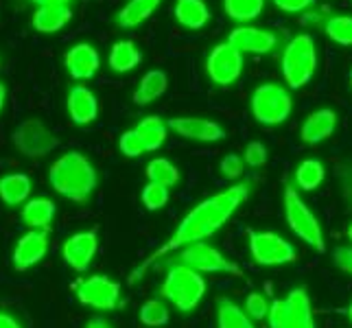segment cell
<instances>
[{"instance_id": "1", "label": "cell", "mask_w": 352, "mask_h": 328, "mask_svg": "<svg viewBox=\"0 0 352 328\" xmlns=\"http://www.w3.org/2000/svg\"><path fill=\"white\" fill-rule=\"evenodd\" d=\"M250 188H252L250 182H241V184H234L208 199L199 201L195 208L184 215V219H182L179 226L175 228V232L168 237L160 248L153 250L147 259H142L133 267L129 283L131 285L138 283L157 261L166 256V254L182 252L184 248L195 245V243H204L214 232H219L230 219H232V215L241 208L243 201L250 197Z\"/></svg>"}, {"instance_id": "2", "label": "cell", "mask_w": 352, "mask_h": 328, "mask_svg": "<svg viewBox=\"0 0 352 328\" xmlns=\"http://www.w3.org/2000/svg\"><path fill=\"white\" fill-rule=\"evenodd\" d=\"M51 188L75 204H86L99 184L94 164L79 151H66L48 168Z\"/></svg>"}, {"instance_id": "3", "label": "cell", "mask_w": 352, "mask_h": 328, "mask_svg": "<svg viewBox=\"0 0 352 328\" xmlns=\"http://www.w3.org/2000/svg\"><path fill=\"white\" fill-rule=\"evenodd\" d=\"M160 296L171 302L177 311L190 313L199 307V302L206 296V281L199 272L190 270L184 263H177L168 267L166 278L160 287Z\"/></svg>"}, {"instance_id": "4", "label": "cell", "mask_w": 352, "mask_h": 328, "mask_svg": "<svg viewBox=\"0 0 352 328\" xmlns=\"http://www.w3.org/2000/svg\"><path fill=\"white\" fill-rule=\"evenodd\" d=\"M283 206H285V219L291 228V232H294L300 241H305L315 252L324 254L326 252L324 230L318 221V217H315L313 210L307 206V201L300 197L296 186H291V184L285 186Z\"/></svg>"}, {"instance_id": "5", "label": "cell", "mask_w": 352, "mask_h": 328, "mask_svg": "<svg viewBox=\"0 0 352 328\" xmlns=\"http://www.w3.org/2000/svg\"><path fill=\"white\" fill-rule=\"evenodd\" d=\"M318 70V51L309 33L291 38L283 53V77L291 90L305 88Z\"/></svg>"}, {"instance_id": "6", "label": "cell", "mask_w": 352, "mask_h": 328, "mask_svg": "<svg viewBox=\"0 0 352 328\" xmlns=\"http://www.w3.org/2000/svg\"><path fill=\"white\" fill-rule=\"evenodd\" d=\"M294 101L287 88L280 83H261L252 94V114L265 127L283 125L291 116Z\"/></svg>"}, {"instance_id": "7", "label": "cell", "mask_w": 352, "mask_h": 328, "mask_svg": "<svg viewBox=\"0 0 352 328\" xmlns=\"http://www.w3.org/2000/svg\"><path fill=\"white\" fill-rule=\"evenodd\" d=\"M248 243H250V254H252L254 263L261 265V267L289 265L298 259L294 245L276 232L248 230Z\"/></svg>"}, {"instance_id": "8", "label": "cell", "mask_w": 352, "mask_h": 328, "mask_svg": "<svg viewBox=\"0 0 352 328\" xmlns=\"http://www.w3.org/2000/svg\"><path fill=\"white\" fill-rule=\"evenodd\" d=\"M11 142L24 157H44L59 147L57 136L40 118H27L14 129Z\"/></svg>"}, {"instance_id": "9", "label": "cell", "mask_w": 352, "mask_h": 328, "mask_svg": "<svg viewBox=\"0 0 352 328\" xmlns=\"http://www.w3.org/2000/svg\"><path fill=\"white\" fill-rule=\"evenodd\" d=\"M179 263L188 265L190 270L199 274H230L234 278H245V272L241 270V265L230 261L228 256L212 248L210 243H195L179 252Z\"/></svg>"}, {"instance_id": "10", "label": "cell", "mask_w": 352, "mask_h": 328, "mask_svg": "<svg viewBox=\"0 0 352 328\" xmlns=\"http://www.w3.org/2000/svg\"><path fill=\"white\" fill-rule=\"evenodd\" d=\"M75 296L83 307L96 311H114L120 305V285L107 276H88L75 283Z\"/></svg>"}, {"instance_id": "11", "label": "cell", "mask_w": 352, "mask_h": 328, "mask_svg": "<svg viewBox=\"0 0 352 328\" xmlns=\"http://www.w3.org/2000/svg\"><path fill=\"white\" fill-rule=\"evenodd\" d=\"M206 72L214 86H232L243 72V53L228 42L212 46V51L206 57Z\"/></svg>"}, {"instance_id": "12", "label": "cell", "mask_w": 352, "mask_h": 328, "mask_svg": "<svg viewBox=\"0 0 352 328\" xmlns=\"http://www.w3.org/2000/svg\"><path fill=\"white\" fill-rule=\"evenodd\" d=\"M48 254V232L42 230H29L24 232L11 252V265L16 272H27L38 263H42Z\"/></svg>"}, {"instance_id": "13", "label": "cell", "mask_w": 352, "mask_h": 328, "mask_svg": "<svg viewBox=\"0 0 352 328\" xmlns=\"http://www.w3.org/2000/svg\"><path fill=\"white\" fill-rule=\"evenodd\" d=\"M99 250V237L94 230L70 234L62 245V259L75 272H86Z\"/></svg>"}, {"instance_id": "14", "label": "cell", "mask_w": 352, "mask_h": 328, "mask_svg": "<svg viewBox=\"0 0 352 328\" xmlns=\"http://www.w3.org/2000/svg\"><path fill=\"white\" fill-rule=\"evenodd\" d=\"M168 129L175 131L177 136L195 142H219L226 138V129L208 118L199 116H175L168 118Z\"/></svg>"}, {"instance_id": "15", "label": "cell", "mask_w": 352, "mask_h": 328, "mask_svg": "<svg viewBox=\"0 0 352 328\" xmlns=\"http://www.w3.org/2000/svg\"><path fill=\"white\" fill-rule=\"evenodd\" d=\"M228 44H232L236 51H241L243 55L250 53V55H265V53H272L278 38L276 33L267 31V29H258V27H236L230 31L228 35Z\"/></svg>"}, {"instance_id": "16", "label": "cell", "mask_w": 352, "mask_h": 328, "mask_svg": "<svg viewBox=\"0 0 352 328\" xmlns=\"http://www.w3.org/2000/svg\"><path fill=\"white\" fill-rule=\"evenodd\" d=\"M64 66H66V72L72 79L90 81L101 68V57H99V51H96L92 44L79 42L64 55Z\"/></svg>"}, {"instance_id": "17", "label": "cell", "mask_w": 352, "mask_h": 328, "mask_svg": "<svg viewBox=\"0 0 352 328\" xmlns=\"http://www.w3.org/2000/svg\"><path fill=\"white\" fill-rule=\"evenodd\" d=\"M66 109L72 123L86 127L99 116V99L86 86H72L66 94Z\"/></svg>"}, {"instance_id": "18", "label": "cell", "mask_w": 352, "mask_h": 328, "mask_svg": "<svg viewBox=\"0 0 352 328\" xmlns=\"http://www.w3.org/2000/svg\"><path fill=\"white\" fill-rule=\"evenodd\" d=\"M335 129H337V114L329 107H322L305 118L300 138L305 144H320L324 140H329L335 133Z\"/></svg>"}, {"instance_id": "19", "label": "cell", "mask_w": 352, "mask_h": 328, "mask_svg": "<svg viewBox=\"0 0 352 328\" xmlns=\"http://www.w3.org/2000/svg\"><path fill=\"white\" fill-rule=\"evenodd\" d=\"M283 328H315L311 298L305 287L291 289V294L287 296V320Z\"/></svg>"}, {"instance_id": "20", "label": "cell", "mask_w": 352, "mask_h": 328, "mask_svg": "<svg viewBox=\"0 0 352 328\" xmlns=\"http://www.w3.org/2000/svg\"><path fill=\"white\" fill-rule=\"evenodd\" d=\"M70 20H72L70 5H44L35 9V14L31 16V27L38 33L51 35L62 31Z\"/></svg>"}, {"instance_id": "21", "label": "cell", "mask_w": 352, "mask_h": 328, "mask_svg": "<svg viewBox=\"0 0 352 328\" xmlns=\"http://www.w3.org/2000/svg\"><path fill=\"white\" fill-rule=\"evenodd\" d=\"M57 215L55 204L48 197H33L27 204L22 206V221L29 226V230H42V232H48L51 230V223Z\"/></svg>"}, {"instance_id": "22", "label": "cell", "mask_w": 352, "mask_h": 328, "mask_svg": "<svg viewBox=\"0 0 352 328\" xmlns=\"http://www.w3.org/2000/svg\"><path fill=\"white\" fill-rule=\"evenodd\" d=\"M31 177L27 173H7L0 177V201L9 208H18L29 201Z\"/></svg>"}, {"instance_id": "23", "label": "cell", "mask_w": 352, "mask_h": 328, "mask_svg": "<svg viewBox=\"0 0 352 328\" xmlns=\"http://www.w3.org/2000/svg\"><path fill=\"white\" fill-rule=\"evenodd\" d=\"M173 16L179 27L197 31L204 29L210 20V9L204 0H175Z\"/></svg>"}, {"instance_id": "24", "label": "cell", "mask_w": 352, "mask_h": 328, "mask_svg": "<svg viewBox=\"0 0 352 328\" xmlns=\"http://www.w3.org/2000/svg\"><path fill=\"white\" fill-rule=\"evenodd\" d=\"M168 88V77L164 70H149L147 75H144L136 90H133L131 99L136 105H149L153 103L155 99H160V96L166 92Z\"/></svg>"}, {"instance_id": "25", "label": "cell", "mask_w": 352, "mask_h": 328, "mask_svg": "<svg viewBox=\"0 0 352 328\" xmlns=\"http://www.w3.org/2000/svg\"><path fill=\"white\" fill-rule=\"evenodd\" d=\"M162 0H129V3L116 14V24L120 29H133L149 20L153 11L160 7Z\"/></svg>"}, {"instance_id": "26", "label": "cell", "mask_w": 352, "mask_h": 328, "mask_svg": "<svg viewBox=\"0 0 352 328\" xmlns=\"http://www.w3.org/2000/svg\"><path fill=\"white\" fill-rule=\"evenodd\" d=\"M140 62H142V55L131 40H118L110 48V57H107V64H110V68L118 72V75L131 72Z\"/></svg>"}, {"instance_id": "27", "label": "cell", "mask_w": 352, "mask_h": 328, "mask_svg": "<svg viewBox=\"0 0 352 328\" xmlns=\"http://www.w3.org/2000/svg\"><path fill=\"white\" fill-rule=\"evenodd\" d=\"M133 129H136V133L140 136V140L144 144V151H157L166 142L168 125L160 116H144Z\"/></svg>"}, {"instance_id": "28", "label": "cell", "mask_w": 352, "mask_h": 328, "mask_svg": "<svg viewBox=\"0 0 352 328\" xmlns=\"http://www.w3.org/2000/svg\"><path fill=\"white\" fill-rule=\"evenodd\" d=\"M217 326L219 328H256L252 318L236 302L221 298L217 302Z\"/></svg>"}, {"instance_id": "29", "label": "cell", "mask_w": 352, "mask_h": 328, "mask_svg": "<svg viewBox=\"0 0 352 328\" xmlns=\"http://www.w3.org/2000/svg\"><path fill=\"white\" fill-rule=\"evenodd\" d=\"M147 179L153 182V184H160L166 188H173L177 182H179V171L177 166L166 160V157H153V160L147 164Z\"/></svg>"}, {"instance_id": "30", "label": "cell", "mask_w": 352, "mask_h": 328, "mask_svg": "<svg viewBox=\"0 0 352 328\" xmlns=\"http://www.w3.org/2000/svg\"><path fill=\"white\" fill-rule=\"evenodd\" d=\"M324 177H326V168L315 157L300 162V166L296 168V184L300 190H315L324 182Z\"/></svg>"}, {"instance_id": "31", "label": "cell", "mask_w": 352, "mask_h": 328, "mask_svg": "<svg viewBox=\"0 0 352 328\" xmlns=\"http://www.w3.org/2000/svg\"><path fill=\"white\" fill-rule=\"evenodd\" d=\"M265 0H223V11L228 18L236 22L256 20L263 14Z\"/></svg>"}, {"instance_id": "32", "label": "cell", "mask_w": 352, "mask_h": 328, "mask_svg": "<svg viewBox=\"0 0 352 328\" xmlns=\"http://www.w3.org/2000/svg\"><path fill=\"white\" fill-rule=\"evenodd\" d=\"M324 33L329 40L342 46H352V16H333L326 20Z\"/></svg>"}, {"instance_id": "33", "label": "cell", "mask_w": 352, "mask_h": 328, "mask_svg": "<svg viewBox=\"0 0 352 328\" xmlns=\"http://www.w3.org/2000/svg\"><path fill=\"white\" fill-rule=\"evenodd\" d=\"M138 320L149 328L164 326L168 322V309L162 300H147L138 311Z\"/></svg>"}, {"instance_id": "34", "label": "cell", "mask_w": 352, "mask_h": 328, "mask_svg": "<svg viewBox=\"0 0 352 328\" xmlns=\"http://www.w3.org/2000/svg\"><path fill=\"white\" fill-rule=\"evenodd\" d=\"M140 199H142L144 208L153 212V210L164 208V206L168 204V199H171V193H168L166 186H160V184H153V182H149V184L142 188Z\"/></svg>"}, {"instance_id": "35", "label": "cell", "mask_w": 352, "mask_h": 328, "mask_svg": "<svg viewBox=\"0 0 352 328\" xmlns=\"http://www.w3.org/2000/svg\"><path fill=\"white\" fill-rule=\"evenodd\" d=\"M270 307H272V302L267 300L263 294H258V291H252L243 309H245V313L250 315L252 320L261 322V320H267V315H270Z\"/></svg>"}, {"instance_id": "36", "label": "cell", "mask_w": 352, "mask_h": 328, "mask_svg": "<svg viewBox=\"0 0 352 328\" xmlns=\"http://www.w3.org/2000/svg\"><path fill=\"white\" fill-rule=\"evenodd\" d=\"M118 149H120V153H123L125 157H138V155L144 153V144H142L140 136L136 133V129H127V131L120 133Z\"/></svg>"}, {"instance_id": "37", "label": "cell", "mask_w": 352, "mask_h": 328, "mask_svg": "<svg viewBox=\"0 0 352 328\" xmlns=\"http://www.w3.org/2000/svg\"><path fill=\"white\" fill-rule=\"evenodd\" d=\"M337 182L339 188H342L346 208L352 212V162H342L337 166Z\"/></svg>"}, {"instance_id": "38", "label": "cell", "mask_w": 352, "mask_h": 328, "mask_svg": "<svg viewBox=\"0 0 352 328\" xmlns=\"http://www.w3.org/2000/svg\"><path fill=\"white\" fill-rule=\"evenodd\" d=\"M243 160H245L248 166L252 168H258L267 162V147L258 140H252L245 144V149H243Z\"/></svg>"}, {"instance_id": "39", "label": "cell", "mask_w": 352, "mask_h": 328, "mask_svg": "<svg viewBox=\"0 0 352 328\" xmlns=\"http://www.w3.org/2000/svg\"><path fill=\"white\" fill-rule=\"evenodd\" d=\"M243 168H245V160H243L241 155H236V153H230V155H226L223 160H221V164H219V171H221V175L226 177V179H239L241 175H243Z\"/></svg>"}, {"instance_id": "40", "label": "cell", "mask_w": 352, "mask_h": 328, "mask_svg": "<svg viewBox=\"0 0 352 328\" xmlns=\"http://www.w3.org/2000/svg\"><path fill=\"white\" fill-rule=\"evenodd\" d=\"M285 320H287V300H272L267 322H270L272 328H283Z\"/></svg>"}, {"instance_id": "41", "label": "cell", "mask_w": 352, "mask_h": 328, "mask_svg": "<svg viewBox=\"0 0 352 328\" xmlns=\"http://www.w3.org/2000/svg\"><path fill=\"white\" fill-rule=\"evenodd\" d=\"M274 5L285 14H302L305 9L315 5V0H274Z\"/></svg>"}, {"instance_id": "42", "label": "cell", "mask_w": 352, "mask_h": 328, "mask_svg": "<svg viewBox=\"0 0 352 328\" xmlns=\"http://www.w3.org/2000/svg\"><path fill=\"white\" fill-rule=\"evenodd\" d=\"M333 263L342 272H346V274L352 276V248H337L333 252Z\"/></svg>"}, {"instance_id": "43", "label": "cell", "mask_w": 352, "mask_h": 328, "mask_svg": "<svg viewBox=\"0 0 352 328\" xmlns=\"http://www.w3.org/2000/svg\"><path fill=\"white\" fill-rule=\"evenodd\" d=\"M0 328H22V324L7 311H0Z\"/></svg>"}, {"instance_id": "44", "label": "cell", "mask_w": 352, "mask_h": 328, "mask_svg": "<svg viewBox=\"0 0 352 328\" xmlns=\"http://www.w3.org/2000/svg\"><path fill=\"white\" fill-rule=\"evenodd\" d=\"M35 7H44V5H70L72 0H31Z\"/></svg>"}, {"instance_id": "45", "label": "cell", "mask_w": 352, "mask_h": 328, "mask_svg": "<svg viewBox=\"0 0 352 328\" xmlns=\"http://www.w3.org/2000/svg\"><path fill=\"white\" fill-rule=\"evenodd\" d=\"M5 101H7V88H5V83H0V112H3Z\"/></svg>"}, {"instance_id": "46", "label": "cell", "mask_w": 352, "mask_h": 328, "mask_svg": "<svg viewBox=\"0 0 352 328\" xmlns=\"http://www.w3.org/2000/svg\"><path fill=\"white\" fill-rule=\"evenodd\" d=\"M348 320L352 322V302H350V305H348Z\"/></svg>"}, {"instance_id": "47", "label": "cell", "mask_w": 352, "mask_h": 328, "mask_svg": "<svg viewBox=\"0 0 352 328\" xmlns=\"http://www.w3.org/2000/svg\"><path fill=\"white\" fill-rule=\"evenodd\" d=\"M348 239H350V241H352V223H350V226H348Z\"/></svg>"}, {"instance_id": "48", "label": "cell", "mask_w": 352, "mask_h": 328, "mask_svg": "<svg viewBox=\"0 0 352 328\" xmlns=\"http://www.w3.org/2000/svg\"><path fill=\"white\" fill-rule=\"evenodd\" d=\"M348 81H350V88H352V70H350V77H348Z\"/></svg>"}]
</instances>
